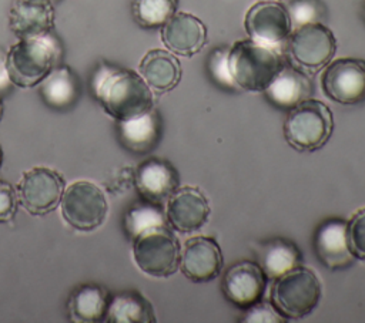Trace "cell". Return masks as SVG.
Listing matches in <instances>:
<instances>
[{"label":"cell","mask_w":365,"mask_h":323,"mask_svg":"<svg viewBox=\"0 0 365 323\" xmlns=\"http://www.w3.org/2000/svg\"><path fill=\"white\" fill-rule=\"evenodd\" d=\"M245 317L242 322L248 323H278V322H285L287 319L274 307L272 303L267 302H257L255 305L250 306L245 309Z\"/></svg>","instance_id":"4dcf8cb0"},{"label":"cell","mask_w":365,"mask_h":323,"mask_svg":"<svg viewBox=\"0 0 365 323\" xmlns=\"http://www.w3.org/2000/svg\"><path fill=\"white\" fill-rule=\"evenodd\" d=\"M314 250L318 260L331 270H342L355 260L351 253L344 219H328L322 222L314 235Z\"/></svg>","instance_id":"2e32d148"},{"label":"cell","mask_w":365,"mask_h":323,"mask_svg":"<svg viewBox=\"0 0 365 323\" xmlns=\"http://www.w3.org/2000/svg\"><path fill=\"white\" fill-rule=\"evenodd\" d=\"M133 256L135 265L147 275L167 277L180 268L181 248L167 226L150 229L134 239Z\"/></svg>","instance_id":"52a82bcc"},{"label":"cell","mask_w":365,"mask_h":323,"mask_svg":"<svg viewBox=\"0 0 365 323\" xmlns=\"http://www.w3.org/2000/svg\"><path fill=\"white\" fill-rule=\"evenodd\" d=\"M228 53H230V47H218L215 48L210 57H208V71L211 74V77L221 85L227 87V88H232L237 87L231 71H230V65H228Z\"/></svg>","instance_id":"f546056e"},{"label":"cell","mask_w":365,"mask_h":323,"mask_svg":"<svg viewBox=\"0 0 365 323\" xmlns=\"http://www.w3.org/2000/svg\"><path fill=\"white\" fill-rule=\"evenodd\" d=\"M91 90L104 111L117 121L135 118L153 110V91L133 70L100 64L91 78Z\"/></svg>","instance_id":"6da1fadb"},{"label":"cell","mask_w":365,"mask_h":323,"mask_svg":"<svg viewBox=\"0 0 365 323\" xmlns=\"http://www.w3.org/2000/svg\"><path fill=\"white\" fill-rule=\"evenodd\" d=\"M40 95L56 110L68 108L78 98V83L68 67H54L40 83Z\"/></svg>","instance_id":"cb8c5ba5"},{"label":"cell","mask_w":365,"mask_h":323,"mask_svg":"<svg viewBox=\"0 0 365 323\" xmlns=\"http://www.w3.org/2000/svg\"><path fill=\"white\" fill-rule=\"evenodd\" d=\"M17 201V191L9 182L0 179V222H10L14 218Z\"/></svg>","instance_id":"1f68e13d"},{"label":"cell","mask_w":365,"mask_h":323,"mask_svg":"<svg viewBox=\"0 0 365 323\" xmlns=\"http://www.w3.org/2000/svg\"><path fill=\"white\" fill-rule=\"evenodd\" d=\"M106 320L110 323H153L155 313L151 303L138 292H121L108 302Z\"/></svg>","instance_id":"d4e9b609"},{"label":"cell","mask_w":365,"mask_h":323,"mask_svg":"<svg viewBox=\"0 0 365 323\" xmlns=\"http://www.w3.org/2000/svg\"><path fill=\"white\" fill-rule=\"evenodd\" d=\"M321 297V283L317 275L302 266H297L275 279L271 289V303L285 319L308 316Z\"/></svg>","instance_id":"5b68a950"},{"label":"cell","mask_w":365,"mask_h":323,"mask_svg":"<svg viewBox=\"0 0 365 323\" xmlns=\"http://www.w3.org/2000/svg\"><path fill=\"white\" fill-rule=\"evenodd\" d=\"M264 92L272 104L291 110L309 98L312 84L304 71L294 65H282Z\"/></svg>","instance_id":"ffe728a7"},{"label":"cell","mask_w":365,"mask_h":323,"mask_svg":"<svg viewBox=\"0 0 365 323\" xmlns=\"http://www.w3.org/2000/svg\"><path fill=\"white\" fill-rule=\"evenodd\" d=\"M117 129L118 138L127 149L143 154L155 147L160 138V120L153 108L135 118L118 121Z\"/></svg>","instance_id":"7402d4cb"},{"label":"cell","mask_w":365,"mask_h":323,"mask_svg":"<svg viewBox=\"0 0 365 323\" xmlns=\"http://www.w3.org/2000/svg\"><path fill=\"white\" fill-rule=\"evenodd\" d=\"M134 181L140 195L155 205L168 201L178 188L177 171L168 161L160 158H148L141 162Z\"/></svg>","instance_id":"e0dca14e"},{"label":"cell","mask_w":365,"mask_h":323,"mask_svg":"<svg viewBox=\"0 0 365 323\" xmlns=\"http://www.w3.org/2000/svg\"><path fill=\"white\" fill-rule=\"evenodd\" d=\"M210 215V205L195 186H182L167 201V222L178 232L190 233L202 228Z\"/></svg>","instance_id":"9a60e30c"},{"label":"cell","mask_w":365,"mask_h":323,"mask_svg":"<svg viewBox=\"0 0 365 323\" xmlns=\"http://www.w3.org/2000/svg\"><path fill=\"white\" fill-rule=\"evenodd\" d=\"M334 118L328 105L307 98L292 107L284 122L287 142L298 151H317L329 139Z\"/></svg>","instance_id":"277c9868"},{"label":"cell","mask_w":365,"mask_h":323,"mask_svg":"<svg viewBox=\"0 0 365 323\" xmlns=\"http://www.w3.org/2000/svg\"><path fill=\"white\" fill-rule=\"evenodd\" d=\"M10 30L19 38L46 36L54 26V9L50 0H17L9 14Z\"/></svg>","instance_id":"ac0fdd59"},{"label":"cell","mask_w":365,"mask_h":323,"mask_svg":"<svg viewBox=\"0 0 365 323\" xmlns=\"http://www.w3.org/2000/svg\"><path fill=\"white\" fill-rule=\"evenodd\" d=\"M60 206L63 219L78 231L98 228L108 211L104 192L90 181H76L64 188Z\"/></svg>","instance_id":"ba28073f"},{"label":"cell","mask_w":365,"mask_h":323,"mask_svg":"<svg viewBox=\"0 0 365 323\" xmlns=\"http://www.w3.org/2000/svg\"><path fill=\"white\" fill-rule=\"evenodd\" d=\"M50 1H51V0H50Z\"/></svg>","instance_id":"74e56055"},{"label":"cell","mask_w":365,"mask_h":323,"mask_svg":"<svg viewBox=\"0 0 365 323\" xmlns=\"http://www.w3.org/2000/svg\"><path fill=\"white\" fill-rule=\"evenodd\" d=\"M11 80L7 70V53L0 50V94L6 92L11 87Z\"/></svg>","instance_id":"d6a6232c"},{"label":"cell","mask_w":365,"mask_h":323,"mask_svg":"<svg viewBox=\"0 0 365 323\" xmlns=\"http://www.w3.org/2000/svg\"><path fill=\"white\" fill-rule=\"evenodd\" d=\"M161 40L173 54L191 57L207 43V27L195 16L175 11L161 26Z\"/></svg>","instance_id":"5bb4252c"},{"label":"cell","mask_w":365,"mask_h":323,"mask_svg":"<svg viewBox=\"0 0 365 323\" xmlns=\"http://www.w3.org/2000/svg\"><path fill=\"white\" fill-rule=\"evenodd\" d=\"M267 280L268 279L258 263L241 260L230 266L225 272L222 292L232 305L247 309L262 299Z\"/></svg>","instance_id":"7c38bea8"},{"label":"cell","mask_w":365,"mask_h":323,"mask_svg":"<svg viewBox=\"0 0 365 323\" xmlns=\"http://www.w3.org/2000/svg\"><path fill=\"white\" fill-rule=\"evenodd\" d=\"M180 268L185 277L195 283L215 279L222 270V253L214 238L194 236L185 240Z\"/></svg>","instance_id":"4fadbf2b"},{"label":"cell","mask_w":365,"mask_h":323,"mask_svg":"<svg viewBox=\"0 0 365 323\" xmlns=\"http://www.w3.org/2000/svg\"><path fill=\"white\" fill-rule=\"evenodd\" d=\"M265 1H277V0H265Z\"/></svg>","instance_id":"d590c367"},{"label":"cell","mask_w":365,"mask_h":323,"mask_svg":"<svg viewBox=\"0 0 365 323\" xmlns=\"http://www.w3.org/2000/svg\"><path fill=\"white\" fill-rule=\"evenodd\" d=\"M228 65L237 87L264 91L284 64L278 48L247 38L230 46Z\"/></svg>","instance_id":"7a4b0ae2"},{"label":"cell","mask_w":365,"mask_h":323,"mask_svg":"<svg viewBox=\"0 0 365 323\" xmlns=\"http://www.w3.org/2000/svg\"><path fill=\"white\" fill-rule=\"evenodd\" d=\"M346 236L354 258L365 260V208L356 211L346 222Z\"/></svg>","instance_id":"f1b7e54d"},{"label":"cell","mask_w":365,"mask_h":323,"mask_svg":"<svg viewBox=\"0 0 365 323\" xmlns=\"http://www.w3.org/2000/svg\"><path fill=\"white\" fill-rule=\"evenodd\" d=\"M1 115H3V102H1V98H0V120H1Z\"/></svg>","instance_id":"836d02e7"},{"label":"cell","mask_w":365,"mask_h":323,"mask_svg":"<svg viewBox=\"0 0 365 323\" xmlns=\"http://www.w3.org/2000/svg\"><path fill=\"white\" fill-rule=\"evenodd\" d=\"M292 30L311 23H321L324 7L318 0H292L287 7Z\"/></svg>","instance_id":"83f0119b"},{"label":"cell","mask_w":365,"mask_h":323,"mask_svg":"<svg viewBox=\"0 0 365 323\" xmlns=\"http://www.w3.org/2000/svg\"><path fill=\"white\" fill-rule=\"evenodd\" d=\"M251 40L278 48L292 31L287 9L278 1L261 0L250 7L244 20Z\"/></svg>","instance_id":"8fae6325"},{"label":"cell","mask_w":365,"mask_h":323,"mask_svg":"<svg viewBox=\"0 0 365 323\" xmlns=\"http://www.w3.org/2000/svg\"><path fill=\"white\" fill-rule=\"evenodd\" d=\"M328 98L339 104H358L365 100V61L336 58L325 65L321 78Z\"/></svg>","instance_id":"30bf717a"},{"label":"cell","mask_w":365,"mask_h":323,"mask_svg":"<svg viewBox=\"0 0 365 323\" xmlns=\"http://www.w3.org/2000/svg\"><path fill=\"white\" fill-rule=\"evenodd\" d=\"M60 57L58 41L48 33L40 37L20 38L7 51V70L14 85L30 88L56 67Z\"/></svg>","instance_id":"3957f363"},{"label":"cell","mask_w":365,"mask_h":323,"mask_svg":"<svg viewBox=\"0 0 365 323\" xmlns=\"http://www.w3.org/2000/svg\"><path fill=\"white\" fill-rule=\"evenodd\" d=\"M167 226V216L155 203L145 202L134 205L124 218V228L127 235L134 240L138 235L154 229Z\"/></svg>","instance_id":"484cf974"},{"label":"cell","mask_w":365,"mask_h":323,"mask_svg":"<svg viewBox=\"0 0 365 323\" xmlns=\"http://www.w3.org/2000/svg\"><path fill=\"white\" fill-rule=\"evenodd\" d=\"M177 3V0H133V16L143 27H160L175 13Z\"/></svg>","instance_id":"4316f807"},{"label":"cell","mask_w":365,"mask_h":323,"mask_svg":"<svg viewBox=\"0 0 365 323\" xmlns=\"http://www.w3.org/2000/svg\"><path fill=\"white\" fill-rule=\"evenodd\" d=\"M108 302L110 297L106 289L98 285H83L71 293L67 309L71 320L91 323L106 316Z\"/></svg>","instance_id":"603a6c76"},{"label":"cell","mask_w":365,"mask_h":323,"mask_svg":"<svg viewBox=\"0 0 365 323\" xmlns=\"http://www.w3.org/2000/svg\"><path fill=\"white\" fill-rule=\"evenodd\" d=\"M364 18H365V10H364Z\"/></svg>","instance_id":"8d00e7d4"},{"label":"cell","mask_w":365,"mask_h":323,"mask_svg":"<svg viewBox=\"0 0 365 323\" xmlns=\"http://www.w3.org/2000/svg\"><path fill=\"white\" fill-rule=\"evenodd\" d=\"M140 75L151 91L158 94L171 91L181 78V64L168 50L154 48L145 53L138 65Z\"/></svg>","instance_id":"d6986e66"},{"label":"cell","mask_w":365,"mask_h":323,"mask_svg":"<svg viewBox=\"0 0 365 323\" xmlns=\"http://www.w3.org/2000/svg\"><path fill=\"white\" fill-rule=\"evenodd\" d=\"M336 40L322 23L297 27L287 40V57L295 68L304 73H318L334 57Z\"/></svg>","instance_id":"8992f818"},{"label":"cell","mask_w":365,"mask_h":323,"mask_svg":"<svg viewBox=\"0 0 365 323\" xmlns=\"http://www.w3.org/2000/svg\"><path fill=\"white\" fill-rule=\"evenodd\" d=\"M64 192L63 176L47 166H34L23 172L17 185V198L31 215H46L57 208Z\"/></svg>","instance_id":"9c48e42d"},{"label":"cell","mask_w":365,"mask_h":323,"mask_svg":"<svg viewBox=\"0 0 365 323\" xmlns=\"http://www.w3.org/2000/svg\"><path fill=\"white\" fill-rule=\"evenodd\" d=\"M0 164H1V149H0Z\"/></svg>","instance_id":"e575fe53"},{"label":"cell","mask_w":365,"mask_h":323,"mask_svg":"<svg viewBox=\"0 0 365 323\" xmlns=\"http://www.w3.org/2000/svg\"><path fill=\"white\" fill-rule=\"evenodd\" d=\"M257 256L258 265L269 280H275L291 269L299 266L302 259L299 249L284 238H275L259 243Z\"/></svg>","instance_id":"44dd1931"}]
</instances>
